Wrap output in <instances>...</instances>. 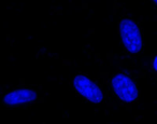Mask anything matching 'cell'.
<instances>
[{
  "label": "cell",
  "mask_w": 157,
  "mask_h": 124,
  "mask_svg": "<svg viewBox=\"0 0 157 124\" xmlns=\"http://www.w3.org/2000/svg\"><path fill=\"white\" fill-rule=\"evenodd\" d=\"M152 1H153V2H154V3H155V5H156V6H157V0H152Z\"/></svg>",
  "instance_id": "8992f818"
},
{
  "label": "cell",
  "mask_w": 157,
  "mask_h": 124,
  "mask_svg": "<svg viewBox=\"0 0 157 124\" xmlns=\"http://www.w3.org/2000/svg\"><path fill=\"white\" fill-rule=\"evenodd\" d=\"M111 85L115 95L122 102H132L139 96V91L133 80L125 74H116L112 78Z\"/></svg>",
  "instance_id": "7a4b0ae2"
},
{
  "label": "cell",
  "mask_w": 157,
  "mask_h": 124,
  "mask_svg": "<svg viewBox=\"0 0 157 124\" xmlns=\"http://www.w3.org/2000/svg\"><path fill=\"white\" fill-rule=\"evenodd\" d=\"M153 68H154V70L157 72V55L154 57V59H153Z\"/></svg>",
  "instance_id": "5b68a950"
},
{
  "label": "cell",
  "mask_w": 157,
  "mask_h": 124,
  "mask_svg": "<svg viewBox=\"0 0 157 124\" xmlns=\"http://www.w3.org/2000/svg\"><path fill=\"white\" fill-rule=\"evenodd\" d=\"M73 87L80 95L93 104H100L103 99V93L100 87L90 78L78 74L73 79Z\"/></svg>",
  "instance_id": "3957f363"
},
{
  "label": "cell",
  "mask_w": 157,
  "mask_h": 124,
  "mask_svg": "<svg viewBox=\"0 0 157 124\" xmlns=\"http://www.w3.org/2000/svg\"><path fill=\"white\" fill-rule=\"evenodd\" d=\"M118 29L122 43L126 50L132 54L139 53L142 50L143 41L138 25L132 20L124 18L118 24Z\"/></svg>",
  "instance_id": "6da1fadb"
},
{
  "label": "cell",
  "mask_w": 157,
  "mask_h": 124,
  "mask_svg": "<svg viewBox=\"0 0 157 124\" xmlns=\"http://www.w3.org/2000/svg\"><path fill=\"white\" fill-rule=\"evenodd\" d=\"M37 93L30 89H18L8 93L3 97V104L6 106H18L33 102L37 98Z\"/></svg>",
  "instance_id": "277c9868"
}]
</instances>
